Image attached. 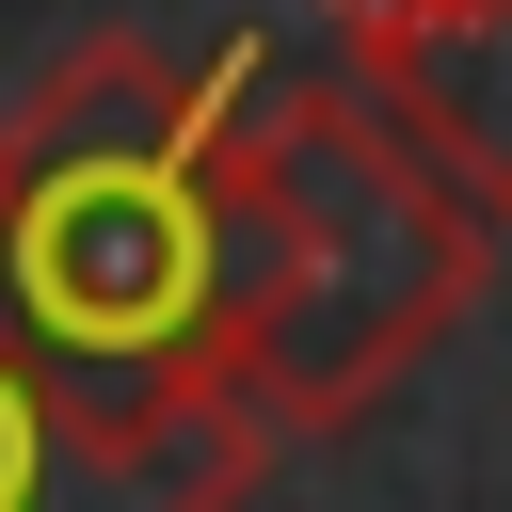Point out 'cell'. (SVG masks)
I'll return each mask as SVG.
<instances>
[{
    "label": "cell",
    "mask_w": 512,
    "mask_h": 512,
    "mask_svg": "<svg viewBox=\"0 0 512 512\" xmlns=\"http://www.w3.org/2000/svg\"><path fill=\"white\" fill-rule=\"evenodd\" d=\"M224 96L240 64H176L144 32L64 48L0 112V304L112 448L256 496L272 416L224 352Z\"/></svg>",
    "instance_id": "1"
},
{
    "label": "cell",
    "mask_w": 512,
    "mask_h": 512,
    "mask_svg": "<svg viewBox=\"0 0 512 512\" xmlns=\"http://www.w3.org/2000/svg\"><path fill=\"white\" fill-rule=\"evenodd\" d=\"M480 272H496V224L352 80L240 64V96H224V352H240V400L272 416V448L400 400L416 352H448V320L480 304Z\"/></svg>",
    "instance_id": "2"
},
{
    "label": "cell",
    "mask_w": 512,
    "mask_h": 512,
    "mask_svg": "<svg viewBox=\"0 0 512 512\" xmlns=\"http://www.w3.org/2000/svg\"><path fill=\"white\" fill-rule=\"evenodd\" d=\"M480 224H512V0H400V16H352V64H336Z\"/></svg>",
    "instance_id": "3"
},
{
    "label": "cell",
    "mask_w": 512,
    "mask_h": 512,
    "mask_svg": "<svg viewBox=\"0 0 512 512\" xmlns=\"http://www.w3.org/2000/svg\"><path fill=\"white\" fill-rule=\"evenodd\" d=\"M0 512H240V480L160 464V448H112L64 400V368L16 336V304H0Z\"/></svg>",
    "instance_id": "4"
},
{
    "label": "cell",
    "mask_w": 512,
    "mask_h": 512,
    "mask_svg": "<svg viewBox=\"0 0 512 512\" xmlns=\"http://www.w3.org/2000/svg\"><path fill=\"white\" fill-rule=\"evenodd\" d=\"M336 16H400V0H336Z\"/></svg>",
    "instance_id": "5"
}]
</instances>
